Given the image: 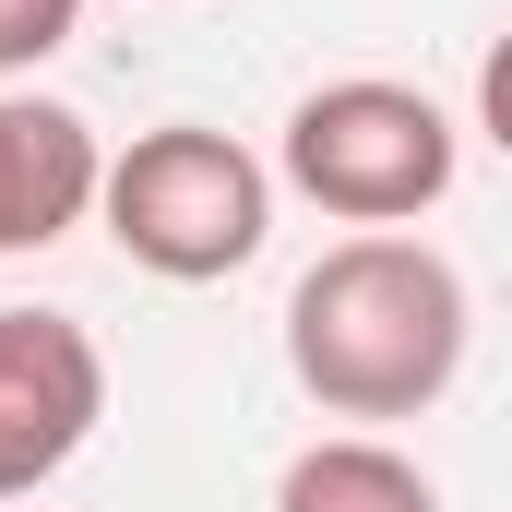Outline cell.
Here are the masks:
<instances>
[{"label": "cell", "instance_id": "6da1fadb", "mask_svg": "<svg viewBox=\"0 0 512 512\" xmlns=\"http://www.w3.org/2000/svg\"><path fill=\"white\" fill-rule=\"evenodd\" d=\"M465 334H477L465 274L405 227H358L286 286V370L322 417H358V429L429 417L465 370Z\"/></svg>", "mask_w": 512, "mask_h": 512}, {"label": "cell", "instance_id": "3957f363", "mask_svg": "<svg viewBox=\"0 0 512 512\" xmlns=\"http://www.w3.org/2000/svg\"><path fill=\"white\" fill-rule=\"evenodd\" d=\"M465 167V131L441 96L417 84H382V72H346V84H310L286 108V143H274V179L298 203H322L334 227H417Z\"/></svg>", "mask_w": 512, "mask_h": 512}, {"label": "cell", "instance_id": "ba28073f", "mask_svg": "<svg viewBox=\"0 0 512 512\" xmlns=\"http://www.w3.org/2000/svg\"><path fill=\"white\" fill-rule=\"evenodd\" d=\"M0 512H12V501H0Z\"/></svg>", "mask_w": 512, "mask_h": 512}, {"label": "cell", "instance_id": "277c9868", "mask_svg": "<svg viewBox=\"0 0 512 512\" xmlns=\"http://www.w3.org/2000/svg\"><path fill=\"white\" fill-rule=\"evenodd\" d=\"M108 417V346L72 310H0V501H36Z\"/></svg>", "mask_w": 512, "mask_h": 512}, {"label": "cell", "instance_id": "5b68a950", "mask_svg": "<svg viewBox=\"0 0 512 512\" xmlns=\"http://www.w3.org/2000/svg\"><path fill=\"white\" fill-rule=\"evenodd\" d=\"M96 167H108V143L84 131V108H60V96H0V262L72 239V227L96 215Z\"/></svg>", "mask_w": 512, "mask_h": 512}, {"label": "cell", "instance_id": "8992f818", "mask_svg": "<svg viewBox=\"0 0 512 512\" xmlns=\"http://www.w3.org/2000/svg\"><path fill=\"white\" fill-rule=\"evenodd\" d=\"M274 512H441V489L417 477V453H393L382 429H334V441H310L274 477Z\"/></svg>", "mask_w": 512, "mask_h": 512}, {"label": "cell", "instance_id": "7a4b0ae2", "mask_svg": "<svg viewBox=\"0 0 512 512\" xmlns=\"http://www.w3.org/2000/svg\"><path fill=\"white\" fill-rule=\"evenodd\" d=\"M96 215H108L120 262L167 274V286H215L274 239V167L239 131L155 120V131H131V155L96 167Z\"/></svg>", "mask_w": 512, "mask_h": 512}, {"label": "cell", "instance_id": "52a82bcc", "mask_svg": "<svg viewBox=\"0 0 512 512\" xmlns=\"http://www.w3.org/2000/svg\"><path fill=\"white\" fill-rule=\"evenodd\" d=\"M72 24H84V0H0V84L36 72V60H60Z\"/></svg>", "mask_w": 512, "mask_h": 512}]
</instances>
